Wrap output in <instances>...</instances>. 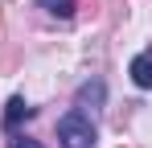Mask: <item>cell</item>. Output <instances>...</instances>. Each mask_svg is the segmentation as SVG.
<instances>
[{
    "instance_id": "cell-2",
    "label": "cell",
    "mask_w": 152,
    "mask_h": 148,
    "mask_svg": "<svg viewBox=\"0 0 152 148\" xmlns=\"http://www.w3.org/2000/svg\"><path fill=\"white\" fill-rule=\"evenodd\" d=\"M132 82H136V86H144V91H152V53L132 58Z\"/></svg>"
},
{
    "instance_id": "cell-3",
    "label": "cell",
    "mask_w": 152,
    "mask_h": 148,
    "mask_svg": "<svg viewBox=\"0 0 152 148\" xmlns=\"http://www.w3.org/2000/svg\"><path fill=\"white\" fill-rule=\"evenodd\" d=\"M29 115H33V107H29L25 99H8V111H4V127L12 132V127H17L21 119H29Z\"/></svg>"
},
{
    "instance_id": "cell-1",
    "label": "cell",
    "mask_w": 152,
    "mask_h": 148,
    "mask_svg": "<svg viewBox=\"0 0 152 148\" xmlns=\"http://www.w3.org/2000/svg\"><path fill=\"white\" fill-rule=\"evenodd\" d=\"M58 140L62 148H95V123L82 111H66L58 119Z\"/></svg>"
},
{
    "instance_id": "cell-5",
    "label": "cell",
    "mask_w": 152,
    "mask_h": 148,
    "mask_svg": "<svg viewBox=\"0 0 152 148\" xmlns=\"http://www.w3.org/2000/svg\"><path fill=\"white\" fill-rule=\"evenodd\" d=\"M50 17H58V21H70L74 17V0H37Z\"/></svg>"
},
{
    "instance_id": "cell-4",
    "label": "cell",
    "mask_w": 152,
    "mask_h": 148,
    "mask_svg": "<svg viewBox=\"0 0 152 148\" xmlns=\"http://www.w3.org/2000/svg\"><path fill=\"white\" fill-rule=\"evenodd\" d=\"M103 95H107V86L95 78V82H86V86L78 91V107H86V103H91V107H99V103H103Z\"/></svg>"
},
{
    "instance_id": "cell-6",
    "label": "cell",
    "mask_w": 152,
    "mask_h": 148,
    "mask_svg": "<svg viewBox=\"0 0 152 148\" xmlns=\"http://www.w3.org/2000/svg\"><path fill=\"white\" fill-rule=\"evenodd\" d=\"M12 148H41V144H37V140H25V136H17V140H12Z\"/></svg>"
}]
</instances>
